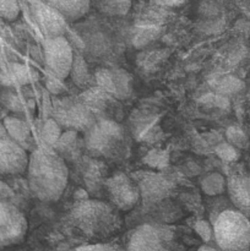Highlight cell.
<instances>
[{
    "label": "cell",
    "instance_id": "4316f807",
    "mask_svg": "<svg viewBox=\"0 0 250 251\" xmlns=\"http://www.w3.org/2000/svg\"><path fill=\"white\" fill-rule=\"evenodd\" d=\"M216 154L225 162H235L239 158V151L228 142H221L215 149Z\"/></svg>",
    "mask_w": 250,
    "mask_h": 251
},
{
    "label": "cell",
    "instance_id": "8fae6325",
    "mask_svg": "<svg viewBox=\"0 0 250 251\" xmlns=\"http://www.w3.org/2000/svg\"><path fill=\"white\" fill-rule=\"evenodd\" d=\"M26 150L10 137L0 140V176H17L27 171Z\"/></svg>",
    "mask_w": 250,
    "mask_h": 251
},
{
    "label": "cell",
    "instance_id": "3957f363",
    "mask_svg": "<svg viewBox=\"0 0 250 251\" xmlns=\"http://www.w3.org/2000/svg\"><path fill=\"white\" fill-rule=\"evenodd\" d=\"M71 218L76 227L90 237H107L122 225L117 208L98 200H85L75 203Z\"/></svg>",
    "mask_w": 250,
    "mask_h": 251
},
{
    "label": "cell",
    "instance_id": "f1b7e54d",
    "mask_svg": "<svg viewBox=\"0 0 250 251\" xmlns=\"http://www.w3.org/2000/svg\"><path fill=\"white\" fill-rule=\"evenodd\" d=\"M19 14L20 7L16 0H0V17L12 21Z\"/></svg>",
    "mask_w": 250,
    "mask_h": 251
},
{
    "label": "cell",
    "instance_id": "7c38bea8",
    "mask_svg": "<svg viewBox=\"0 0 250 251\" xmlns=\"http://www.w3.org/2000/svg\"><path fill=\"white\" fill-rule=\"evenodd\" d=\"M80 100L90 108L97 119H110L120 113L119 104L115 98L98 87L88 88L80 96Z\"/></svg>",
    "mask_w": 250,
    "mask_h": 251
},
{
    "label": "cell",
    "instance_id": "83f0119b",
    "mask_svg": "<svg viewBox=\"0 0 250 251\" xmlns=\"http://www.w3.org/2000/svg\"><path fill=\"white\" fill-rule=\"evenodd\" d=\"M0 103L6 110H12V112H21L22 110V104L20 102L19 96L12 91H4L0 95Z\"/></svg>",
    "mask_w": 250,
    "mask_h": 251
},
{
    "label": "cell",
    "instance_id": "7a4b0ae2",
    "mask_svg": "<svg viewBox=\"0 0 250 251\" xmlns=\"http://www.w3.org/2000/svg\"><path fill=\"white\" fill-rule=\"evenodd\" d=\"M85 146L92 156L118 161L126 157L130 142L125 129L115 120L97 119L85 132Z\"/></svg>",
    "mask_w": 250,
    "mask_h": 251
},
{
    "label": "cell",
    "instance_id": "603a6c76",
    "mask_svg": "<svg viewBox=\"0 0 250 251\" xmlns=\"http://www.w3.org/2000/svg\"><path fill=\"white\" fill-rule=\"evenodd\" d=\"M159 33V28L156 26H141L137 27L136 32L134 34V38H132V43L135 47H141L146 46L150 42L153 41Z\"/></svg>",
    "mask_w": 250,
    "mask_h": 251
},
{
    "label": "cell",
    "instance_id": "d6a6232c",
    "mask_svg": "<svg viewBox=\"0 0 250 251\" xmlns=\"http://www.w3.org/2000/svg\"><path fill=\"white\" fill-rule=\"evenodd\" d=\"M154 5L161 7H169V9H174V7H180L185 4L186 0H151Z\"/></svg>",
    "mask_w": 250,
    "mask_h": 251
},
{
    "label": "cell",
    "instance_id": "cb8c5ba5",
    "mask_svg": "<svg viewBox=\"0 0 250 251\" xmlns=\"http://www.w3.org/2000/svg\"><path fill=\"white\" fill-rule=\"evenodd\" d=\"M61 127L54 119H48L42 127V139L47 145L53 147L61 136Z\"/></svg>",
    "mask_w": 250,
    "mask_h": 251
},
{
    "label": "cell",
    "instance_id": "44dd1931",
    "mask_svg": "<svg viewBox=\"0 0 250 251\" xmlns=\"http://www.w3.org/2000/svg\"><path fill=\"white\" fill-rule=\"evenodd\" d=\"M96 6L108 16H124L131 6V0H96Z\"/></svg>",
    "mask_w": 250,
    "mask_h": 251
},
{
    "label": "cell",
    "instance_id": "4fadbf2b",
    "mask_svg": "<svg viewBox=\"0 0 250 251\" xmlns=\"http://www.w3.org/2000/svg\"><path fill=\"white\" fill-rule=\"evenodd\" d=\"M32 14H33L37 25L47 38L64 36L66 31L65 19L48 4L34 2L32 5Z\"/></svg>",
    "mask_w": 250,
    "mask_h": 251
},
{
    "label": "cell",
    "instance_id": "4dcf8cb0",
    "mask_svg": "<svg viewBox=\"0 0 250 251\" xmlns=\"http://www.w3.org/2000/svg\"><path fill=\"white\" fill-rule=\"evenodd\" d=\"M46 86L48 88V91L53 95L58 96L65 91V86H64L63 80H60L59 77H56L53 74L48 73L46 76Z\"/></svg>",
    "mask_w": 250,
    "mask_h": 251
},
{
    "label": "cell",
    "instance_id": "9c48e42d",
    "mask_svg": "<svg viewBox=\"0 0 250 251\" xmlns=\"http://www.w3.org/2000/svg\"><path fill=\"white\" fill-rule=\"evenodd\" d=\"M172 234L162 227L142 225L132 232L127 243V251H172L169 242Z\"/></svg>",
    "mask_w": 250,
    "mask_h": 251
},
{
    "label": "cell",
    "instance_id": "5bb4252c",
    "mask_svg": "<svg viewBox=\"0 0 250 251\" xmlns=\"http://www.w3.org/2000/svg\"><path fill=\"white\" fill-rule=\"evenodd\" d=\"M228 196L239 212L250 217V176L243 172H235L228 176Z\"/></svg>",
    "mask_w": 250,
    "mask_h": 251
},
{
    "label": "cell",
    "instance_id": "ba28073f",
    "mask_svg": "<svg viewBox=\"0 0 250 251\" xmlns=\"http://www.w3.org/2000/svg\"><path fill=\"white\" fill-rule=\"evenodd\" d=\"M26 232L24 213L11 202H0V249L21 243Z\"/></svg>",
    "mask_w": 250,
    "mask_h": 251
},
{
    "label": "cell",
    "instance_id": "484cf974",
    "mask_svg": "<svg viewBox=\"0 0 250 251\" xmlns=\"http://www.w3.org/2000/svg\"><path fill=\"white\" fill-rule=\"evenodd\" d=\"M168 153L159 150H152L146 154L144 162L152 168H164L168 164Z\"/></svg>",
    "mask_w": 250,
    "mask_h": 251
},
{
    "label": "cell",
    "instance_id": "6da1fadb",
    "mask_svg": "<svg viewBox=\"0 0 250 251\" xmlns=\"http://www.w3.org/2000/svg\"><path fill=\"white\" fill-rule=\"evenodd\" d=\"M27 178L32 194L43 202H55L65 191L69 169L55 152L34 150L28 158Z\"/></svg>",
    "mask_w": 250,
    "mask_h": 251
},
{
    "label": "cell",
    "instance_id": "5b68a950",
    "mask_svg": "<svg viewBox=\"0 0 250 251\" xmlns=\"http://www.w3.org/2000/svg\"><path fill=\"white\" fill-rule=\"evenodd\" d=\"M54 120L60 127L74 131L86 132L97 122L96 115L80 100L61 98L56 100L53 108Z\"/></svg>",
    "mask_w": 250,
    "mask_h": 251
},
{
    "label": "cell",
    "instance_id": "f546056e",
    "mask_svg": "<svg viewBox=\"0 0 250 251\" xmlns=\"http://www.w3.org/2000/svg\"><path fill=\"white\" fill-rule=\"evenodd\" d=\"M194 230L196 232V234L201 238L205 243H208L212 240L213 238V227L210 222L207 221H198L194 225Z\"/></svg>",
    "mask_w": 250,
    "mask_h": 251
},
{
    "label": "cell",
    "instance_id": "d590c367",
    "mask_svg": "<svg viewBox=\"0 0 250 251\" xmlns=\"http://www.w3.org/2000/svg\"><path fill=\"white\" fill-rule=\"evenodd\" d=\"M14 198V191L6 183L0 180V202H9L10 199Z\"/></svg>",
    "mask_w": 250,
    "mask_h": 251
},
{
    "label": "cell",
    "instance_id": "2e32d148",
    "mask_svg": "<svg viewBox=\"0 0 250 251\" xmlns=\"http://www.w3.org/2000/svg\"><path fill=\"white\" fill-rule=\"evenodd\" d=\"M140 196L144 198V201L154 202L162 200L171 193L172 185L162 178L158 174H146L139 181Z\"/></svg>",
    "mask_w": 250,
    "mask_h": 251
},
{
    "label": "cell",
    "instance_id": "d4e9b609",
    "mask_svg": "<svg viewBox=\"0 0 250 251\" xmlns=\"http://www.w3.org/2000/svg\"><path fill=\"white\" fill-rule=\"evenodd\" d=\"M225 137L228 140V144L234 146L235 149H243L248 144V137L245 132L238 126H229L225 131Z\"/></svg>",
    "mask_w": 250,
    "mask_h": 251
},
{
    "label": "cell",
    "instance_id": "836d02e7",
    "mask_svg": "<svg viewBox=\"0 0 250 251\" xmlns=\"http://www.w3.org/2000/svg\"><path fill=\"white\" fill-rule=\"evenodd\" d=\"M12 71H14V76L19 80V82L26 83L28 81V74H27V69L24 65H17L15 64L12 66Z\"/></svg>",
    "mask_w": 250,
    "mask_h": 251
},
{
    "label": "cell",
    "instance_id": "f35d334b",
    "mask_svg": "<svg viewBox=\"0 0 250 251\" xmlns=\"http://www.w3.org/2000/svg\"><path fill=\"white\" fill-rule=\"evenodd\" d=\"M198 251H223L221 249H216V248H212L210 247V245H203V247L199 248Z\"/></svg>",
    "mask_w": 250,
    "mask_h": 251
},
{
    "label": "cell",
    "instance_id": "9a60e30c",
    "mask_svg": "<svg viewBox=\"0 0 250 251\" xmlns=\"http://www.w3.org/2000/svg\"><path fill=\"white\" fill-rule=\"evenodd\" d=\"M130 127L134 137L139 141H154L157 132H159L157 125V117L149 112H136L132 114Z\"/></svg>",
    "mask_w": 250,
    "mask_h": 251
},
{
    "label": "cell",
    "instance_id": "d6986e66",
    "mask_svg": "<svg viewBox=\"0 0 250 251\" xmlns=\"http://www.w3.org/2000/svg\"><path fill=\"white\" fill-rule=\"evenodd\" d=\"M80 146L82 145H80V141H78L77 131L68 130L66 132L61 134L60 139L54 145L53 149L55 150V153L59 154L63 159H73L76 158V156L78 154V151L81 149Z\"/></svg>",
    "mask_w": 250,
    "mask_h": 251
},
{
    "label": "cell",
    "instance_id": "ffe728a7",
    "mask_svg": "<svg viewBox=\"0 0 250 251\" xmlns=\"http://www.w3.org/2000/svg\"><path fill=\"white\" fill-rule=\"evenodd\" d=\"M201 190L207 196L222 195L227 189V181L221 173L213 172L203 176L200 181Z\"/></svg>",
    "mask_w": 250,
    "mask_h": 251
},
{
    "label": "cell",
    "instance_id": "8992f818",
    "mask_svg": "<svg viewBox=\"0 0 250 251\" xmlns=\"http://www.w3.org/2000/svg\"><path fill=\"white\" fill-rule=\"evenodd\" d=\"M44 63L48 71L60 80L70 76L74 63V51L70 42L64 36L46 38L43 42Z\"/></svg>",
    "mask_w": 250,
    "mask_h": 251
},
{
    "label": "cell",
    "instance_id": "52a82bcc",
    "mask_svg": "<svg viewBox=\"0 0 250 251\" xmlns=\"http://www.w3.org/2000/svg\"><path fill=\"white\" fill-rule=\"evenodd\" d=\"M104 190L113 207L127 212L136 206L140 199L139 186L126 174L118 172L105 179Z\"/></svg>",
    "mask_w": 250,
    "mask_h": 251
},
{
    "label": "cell",
    "instance_id": "e575fe53",
    "mask_svg": "<svg viewBox=\"0 0 250 251\" xmlns=\"http://www.w3.org/2000/svg\"><path fill=\"white\" fill-rule=\"evenodd\" d=\"M73 251H115V249L105 244H91L78 247L76 248V249H74Z\"/></svg>",
    "mask_w": 250,
    "mask_h": 251
},
{
    "label": "cell",
    "instance_id": "30bf717a",
    "mask_svg": "<svg viewBox=\"0 0 250 251\" xmlns=\"http://www.w3.org/2000/svg\"><path fill=\"white\" fill-rule=\"evenodd\" d=\"M96 87L100 88L115 98L117 100H124L132 95V77L127 71L123 69H100L95 74Z\"/></svg>",
    "mask_w": 250,
    "mask_h": 251
},
{
    "label": "cell",
    "instance_id": "7402d4cb",
    "mask_svg": "<svg viewBox=\"0 0 250 251\" xmlns=\"http://www.w3.org/2000/svg\"><path fill=\"white\" fill-rule=\"evenodd\" d=\"M70 76L73 78L74 83L78 86H85L90 81V74H88L87 64L85 59L80 54L74 55V63L71 66Z\"/></svg>",
    "mask_w": 250,
    "mask_h": 251
},
{
    "label": "cell",
    "instance_id": "74e56055",
    "mask_svg": "<svg viewBox=\"0 0 250 251\" xmlns=\"http://www.w3.org/2000/svg\"><path fill=\"white\" fill-rule=\"evenodd\" d=\"M5 137H9V136H7V132H6V129H5L4 124L0 122V140L5 139Z\"/></svg>",
    "mask_w": 250,
    "mask_h": 251
},
{
    "label": "cell",
    "instance_id": "ac0fdd59",
    "mask_svg": "<svg viewBox=\"0 0 250 251\" xmlns=\"http://www.w3.org/2000/svg\"><path fill=\"white\" fill-rule=\"evenodd\" d=\"M2 124L6 129L7 136L25 149L26 142L31 139V130H29L28 124L25 120L17 117H11V115H7Z\"/></svg>",
    "mask_w": 250,
    "mask_h": 251
},
{
    "label": "cell",
    "instance_id": "1f68e13d",
    "mask_svg": "<svg viewBox=\"0 0 250 251\" xmlns=\"http://www.w3.org/2000/svg\"><path fill=\"white\" fill-rule=\"evenodd\" d=\"M233 78L232 77H225L222 81L217 83V91L221 93H227V92H233V91L237 90L238 87H235L233 85Z\"/></svg>",
    "mask_w": 250,
    "mask_h": 251
},
{
    "label": "cell",
    "instance_id": "277c9868",
    "mask_svg": "<svg viewBox=\"0 0 250 251\" xmlns=\"http://www.w3.org/2000/svg\"><path fill=\"white\" fill-rule=\"evenodd\" d=\"M213 238L223 251H245L250 247V221L238 210H225L212 221Z\"/></svg>",
    "mask_w": 250,
    "mask_h": 251
},
{
    "label": "cell",
    "instance_id": "8d00e7d4",
    "mask_svg": "<svg viewBox=\"0 0 250 251\" xmlns=\"http://www.w3.org/2000/svg\"><path fill=\"white\" fill-rule=\"evenodd\" d=\"M87 191L85 190V189H78L77 191L75 193V200L76 202H78V201H85L87 200Z\"/></svg>",
    "mask_w": 250,
    "mask_h": 251
},
{
    "label": "cell",
    "instance_id": "e0dca14e",
    "mask_svg": "<svg viewBox=\"0 0 250 251\" xmlns=\"http://www.w3.org/2000/svg\"><path fill=\"white\" fill-rule=\"evenodd\" d=\"M49 6L59 12L65 21H76L86 15L91 0H47Z\"/></svg>",
    "mask_w": 250,
    "mask_h": 251
}]
</instances>
